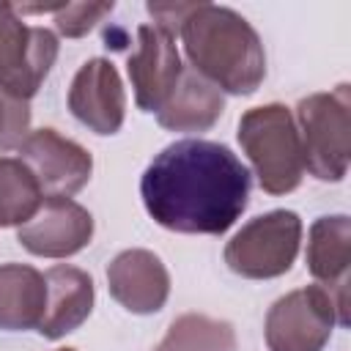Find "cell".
Listing matches in <instances>:
<instances>
[{"label": "cell", "instance_id": "cell-9", "mask_svg": "<svg viewBox=\"0 0 351 351\" xmlns=\"http://www.w3.org/2000/svg\"><path fill=\"white\" fill-rule=\"evenodd\" d=\"M134 101L143 112H159L173 96L184 63L176 49V38L156 25L137 27V47L126 60Z\"/></svg>", "mask_w": 351, "mask_h": 351}, {"label": "cell", "instance_id": "cell-1", "mask_svg": "<svg viewBox=\"0 0 351 351\" xmlns=\"http://www.w3.org/2000/svg\"><path fill=\"white\" fill-rule=\"evenodd\" d=\"M252 176L222 143L186 137L162 148L140 178L151 219L176 233H225L250 203Z\"/></svg>", "mask_w": 351, "mask_h": 351}, {"label": "cell", "instance_id": "cell-6", "mask_svg": "<svg viewBox=\"0 0 351 351\" xmlns=\"http://www.w3.org/2000/svg\"><path fill=\"white\" fill-rule=\"evenodd\" d=\"M58 36L47 27L25 25L11 3H0V88L30 101L58 60Z\"/></svg>", "mask_w": 351, "mask_h": 351}, {"label": "cell", "instance_id": "cell-3", "mask_svg": "<svg viewBox=\"0 0 351 351\" xmlns=\"http://www.w3.org/2000/svg\"><path fill=\"white\" fill-rule=\"evenodd\" d=\"M239 145L255 167L258 184L269 195H288L302 184L304 162L293 112L285 104L252 107L239 118Z\"/></svg>", "mask_w": 351, "mask_h": 351}, {"label": "cell", "instance_id": "cell-11", "mask_svg": "<svg viewBox=\"0 0 351 351\" xmlns=\"http://www.w3.org/2000/svg\"><path fill=\"white\" fill-rule=\"evenodd\" d=\"M69 110L96 134H115L123 126L126 93L112 60L90 58L80 66L69 88Z\"/></svg>", "mask_w": 351, "mask_h": 351}, {"label": "cell", "instance_id": "cell-4", "mask_svg": "<svg viewBox=\"0 0 351 351\" xmlns=\"http://www.w3.org/2000/svg\"><path fill=\"white\" fill-rule=\"evenodd\" d=\"M302 162L318 181H343L351 156V93L340 82L329 93H310L296 104Z\"/></svg>", "mask_w": 351, "mask_h": 351}, {"label": "cell", "instance_id": "cell-5", "mask_svg": "<svg viewBox=\"0 0 351 351\" xmlns=\"http://www.w3.org/2000/svg\"><path fill=\"white\" fill-rule=\"evenodd\" d=\"M302 244V219L296 211L274 208L247 225L225 244V263L247 280H271L291 271Z\"/></svg>", "mask_w": 351, "mask_h": 351}, {"label": "cell", "instance_id": "cell-2", "mask_svg": "<svg viewBox=\"0 0 351 351\" xmlns=\"http://www.w3.org/2000/svg\"><path fill=\"white\" fill-rule=\"evenodd\" d=\"M189 66L214 88L250 96L266 77V52L258 30L233 8L195 3L178 27Z\"/></svg>", "mask_w": 351, "mask_h": 351}, {"label": "cell", "instance_id": "cell-15", "mask_svg": "<svg viewBox=\"0 0 351 351\" xmlns=\"http://www.w3.org/2000/svg\"><path fill=\"white\" fill-rule=\"evenodd\" d=\"M225 110V96L206 77H200L192 66H184L181 80L167 99V104L156 112V121L167 132H206L211 129Z\"/></svg>", "mask_w": 351, "mask_h": 351}, {"label": "cell", "instance_id": "cell-18", "mask_svg": "<svg viewBox=\"0 0 351 351\" xmlns=\"http://www.w3.org/2000/svg\"><path fill=\"white\" fill-rule=\"evenodd\" d=\"M154 351H236V329L203 313H184L170 326Z\"/></svg>", "mask_w": 351, "mask_h": 351}, {"label": "cell", "instance_id": "cell-12", "mask_svg": "<svg viewBox=\"0 0 351 351\" xmlns=\"http://www.w3.org/2000/svg\"><path fill=\"white\" fill-rule=\"evenodd\" d=\"M110 296L134 315L159 313L170 296V274L151 250H123L107 266Z\"/></svg>", "mask_w": 351, "mask_h": 351}, {"label": "cell", "instance_id": "cell-8", "mask_svg": "<svg viewBox=\"0 0 351 351\" xmlns=\"http://www.w3.org/2000/svg\"><path fill=\"white\" fill-rule=\"evenodd\" d=\"M19 159L36 176L44 197H71L93 173V156L55 129H36L19 145Z\"/></svg>", "mask_w": 351, "mask_h": 351}, {"label": "cell", "instance_id": "cell-10", "mask_svg": "<svg viewBox=\"0 0 351 351\" xmlns=\"http://www.w3.org/2000/svg\"><path fill=\"white\" fill-rule=\"evenodd\" d=\"M93 239V217L71 197H44L30 222L16 230V241L38 258H69Z\"/></svg>", "mask_w": 351, "mask_h": 351}, {"label": "cell", "instance_id": "cell-7", "mask_svg": "<svg viewBox=\"0 0 351 351\" xmlns=\"http://www.w3.org/2000/svg\"><path fill=\"white\" fill-rule=\"evenodd\" d=\"M335 324L340 318L332 293L321 285H307L280 296L269 307L263 335L269 351H321Z\"/></svg>", "mask_w": 351, "mask_h": 351}, {"label": "cell", "instance_id": "cell-19", "mask_svg": "<svg viewBox=\"0 0 351 351\" xmlns=\"http://www.w3.org/2000/svg\"><path fill=\"white\" fill-rule=\"evenodd\" d=\"M115 3H60L55 14V27L66 38H80L90 33L107 14H112Z\"/></svg>", "mask_w": 351, "mask_h": 351}, {"label": "cell", "instance_id": "cell-16", "mask_svg": "<svg viewBox=\"0 0 351 351\" xmlns=\"http://www.w3.org/2000/svg\"><path fill=\"white\" fill-rule=\"evenodd\" d=\"M47 310V280L27 263L0 266V329H38Z\"/></svg>", "mask_w": 351, "mask_h": 351}, {"label": "cell", "instance_id": "cell-21", "mask_svg": "<svg viewBox=\"0 0 351 351\" xmlns=\"http://www.w3.org/2000/svg\"><path fill=\"white\" fill-rule=\"evenodd\" d=\"M58 351H77V348H58Z\"/></svg>", "mask_w": 351, "mask_h": 351}, {"label": "cell", "instance_id": "cell-13", "mask_svg": "<svg viewBox=\"0 0 351 351\" xmlns=\"http://www.w3.org/2000/svg\"><path fill=\"white\" fill-rule=\"evenodd\" d=\"M307 269L337 304L340 326L348 324V266H351V219L346 214L318 217L307 233Z\"/></svg>", "mask_w": 351, "mask_h": 351}, {"label": "cell", "instance_id": "cell-17", "mask_svg": "<svg viewBox=\"0 0 351 351\" xmlns=\"http://www.w3.org/2000/svg\"><path fill=\"white\" fill-rule=\"evenodd\" d=\"M44 195L19 156H0V228L25 225L41 208Z\"/></svg>", "mask_w": 351, "mask_h": 351}, {"label": "cell", "instance_id": "cell-20", "mask_svg": "<svg viewBox=\"0 0 351 351\" xmlns=\"http://www.w3.org/2000/svg\"><path fill=\"white\" fill-rule=\"evenodd\" d=\"M30 134V104L8 96L0 88V151L19 148Z\"/></svg>", "mask_w": 351, "mask_h": 351}, {"label": "cell", "instance_id": "cell-14", "mask_svg": "<svg viewBox=\"0 0 351 351\" xmlns=\"http://www.w3.org/2000/svg\"><path fill=\"white\" fill-rule=\"evenodd\" d=\"M47 310L38 324V335L47 340H58L85 324L93 310V280L88 271L77 266L58 263L47 269Z\"/></svg>", "mask_w": 351, "mask_h": 351}]
</instances>
